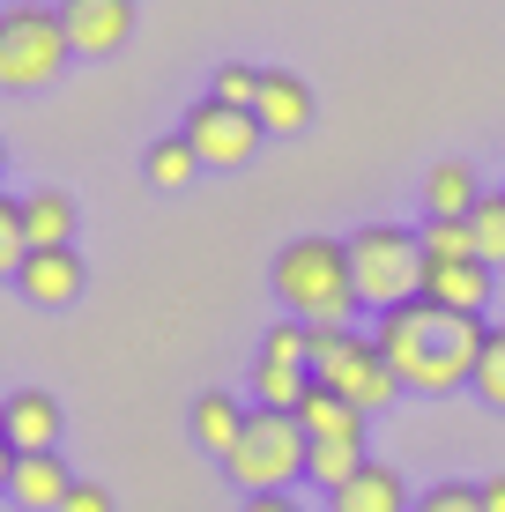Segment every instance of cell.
Wrapping results in <instances>:
<instances>
[{
  "label": "cell",
  "mask_w": 505,
  "mask_h": 512,
  "mask_svg": "<svg viewBox=\"0 0 505 512\" xmlns=\"http://www.w3.org/2000/svg\"><path fill=\"white\" fill-rule=\"evenodd\" d=\"M15 461H23V453H15L8 438H0V498H8V483H15Z\"/></svg>",
  "instance_id": "obj_31"
},
{
  "label": "cell",
  "mask_w": 505,
  "mask_h": 512,
  "mask_svg": "<svg viewBox=\"0 0 505 512\" xmlns=\"http://www.w3.org/2000/svg\"><path fill=\"white\" fill-rule=\"evenodd\" d=\"M275 297L305 327H350L357 282H350V245L342 238H290L275 253Z\"/></svg>",
  "instance_id": "obj_2"
},
{
  "label": "cell",
  "mask_w": 505,
  "mask_h": 512,
  "mask_svg": "<svg viewBox=\"0 0 505 512\" xmlns=\"http://www.w3.org/2000/svg\"><path fill=\"white\" fill-rule=\"evenodd\" d=\"M372 342H379L387 372L402 379L409 394H454V386L476 379V357H483V342H491V327H483L476 312H446V305H431V297H416V305L379 312Z\"/></svg>",
  "instance_id": "obj_1"
},
{
  "label": "cell",
  "mask_w": 505,
  "mask_h": 512,
  "mask_svg": "<svg viewBox=\"0 0 505 512\" xmlns=\"http://www.w3.org/2000/svg\"><path fill=\"white\" fill-rule=\"evenodd\" d=\"M468 231H476V260L483 268H505V193H483L476 216H468Z\"/></svg>",
  "instance_id": "obj_22"
},
{
  "label": "cell",
  "mask_w": 505,
  "mask_h": 512,
  "mask_svg": "<svg viewBox=\"0 0 505 512\" xmlns=\"http://www.w3.org/2000/svg\"><path fill=\"white\" fill-rule=\"evenodd\" d=\"M142 171H149L156 193H186V186H194V171H201V156H194V141H186V134H156L149 156H142Z\"/></svg>",
  "instance_id": "obj_19"
},
{
  "label": "cell",
  "mask_w": 505,
  "mask_h": 512,
  "mask_svg": "<svg viewBox=\"0 0 505 512\" xmlns=\"http://www.w3.org/2000/svg\"><path fill=\"white\" fill-rule=\"evenodd\" d=\"M327 512H416V505H409V483L387 461H364L350 483L327 498Z\"/></svg>",
  "instance_id": "obj_14"
},
{
  "label": "cell",
  "mask_w": 505,
  "mask_h": 512,
  "mask_svg": "<svg viewBox=\"0 0 505 512\" xmlns=\"http://www.w3.org/2000/svg\"><path fill=\"white\" fill-rule=\"evenodd\" d=\"M476 201H483V186H476V171H468L461 156H446V164H431V171H424V216H439V223H468V216H476Z\"/></svg>",
  "instance_id": "obj_17"
},
{
  "label": "cell",
  "mask_w": 505,
  "mask_h": 512,
  "mask_svg": "<svg viewBox=\"0 0 505 512\" xmlns=\"http://www.w3.org/2000/svg\"><path fill=\"white\" fill-rule=\"evenodd\" d=\"M60 512H112V490H104V483H75Z\"/></svg>",
  "instance_id": "obj_29"
},
{
  "label": "cell",
  "mask_w": 505,
  "mask_h": 512,
  "mask_svg": "<svg viewBox=\"0 0 505 512\" xmlns=\"http://www.w3.org/2000/svg\"><path fill=\"white\" fill-rule=\"evenodd\" d=\"M0 164H8V149H0Z\"/></svg>",
  "instance_id": "obj_33"
},
{
  "label": "cell",
  "mask_w": 505,
  "mask_h": 512,
  "mask_svg": "<svg viewBox=\"0 0 505 512\" xmlns=\"http://www.w3.org/2000/svg\"><path fill=\"white\" fill-rule=\"evenodd\" d=\"M364 468V431L357 438H312V461H305V483H320L327 498H335L342 483Z\"/></svg>",
  "instance_id": "obj_20"
},
{
  "label": "cell",
  "mask_w": 505,
  "mask_h": 512,
  "mask_svg": "<svg viewBox=\"0 0 505 512\" xmlns=\"http://www.w3.org/2000/svg\"><path fill=\"white\" fill-rule=\"evenodd\" d=\"M30 260V231H23V201L0 193V275H23Z\"/></svg>",
  "instance_id": "obj_25"
},
{
  "label": "cell",
  "mask_w": 505,
  "mask_h": 512,
  "mask_svg": "<svg viewBox=\"0 0 505 512\" xmlns=\"http://www.w3.org/2000/svg\"><path fill=\"white\" fill-rule=\"evenodd\" d=\"M483 512H505V475H491V483H483Z\"/></svg>",
  "instance_id": "obj_32"
},
{
  "label": "cell",
  "mask_w": 505,
  "mask_h": 512,
  "mask_svg": "<svg viewBox=\"0 0 505 512\" xmlns=\"http://www.w3.org/2000/svg\"><path fill=\"white\" fill-rule=\"evenodd\" d=\"M23 231H30V253H67L75 245V193L60 186L23 193Z\"/></svg>",
  "instance_id": "obj_16"
},
{
  "label": "cell",
  "mask_w": 505,
  "mask_h": 512,
  "mask_svg": "<svg viewBox=\"0 0 505 512\" xmlns=\"http://www.w3.org/2000/svg\"><path fill=\"white\" fill-rule=\"evenodd\" d=\"M342 245H350L357 305L394 312V305H416V297H424L431 260H424V238H416V231H402V223H364V231H350Z\"/></svg>",
  "instance_id": "obj_3"
},
{
  "label": "cell",
  "mask_w": 505,
  "mask_h": 512,
  "mask_svg": "<svg viewBox=\"0 0 505 512\" xmlns=\"http://www.w3.org/2000/svg\"><path fill=\"white\" fill-rule=\"evenodd\" d=\"M246 512H305L298 490H268V498H246Z\"/></svg>",
  "instance_id": "obj_30"
},
{
  "label": "cell",
  "mask_w": 505,
  "mask_h": 512,
  "mask_svg": "<svg viewBox=\"0 0 505 512\" xmlns=\"http://www.w3.org/2000/svg\"><path fill=\"white\" fill-rule=\"evenodd\" d=\"M0 423H8V446L15 453H60V401L45 394V386H15L8 401H0Z\"/></svg>",
  "instance_id": "obj_9"
},
{
  "label": "cell",
  "mask_w": 505,
  "mask_h": 512,
  "mask_svg": "<svg viewBox=\"0 0 505 512\" xmlns=\"http://www.w3.org/2000/svg\"><path fill=\"white\" fill-rule=\"evenodd\" d=\"M424 260H476V231L468 223H439V216H424Z\"/></svg>",
  "instance_id": "obj_26"
},
{
  "label": "cell",
  "mask_w": 505,
  "mask_h": 512,
  "mask_svg": "<svg viewBox=\"0 0 505 512\" xmlns=\"http://www.w3.org/2000/svg\"><path fill=\"white\" fill-rule=\"evenodd\" d=\"M67 490H75V475H67L60 453H23V461H15L8 498L23 505V512H60V505H67Z\"/></svg>",
  "instance_id": "obj_15"
},
{
  "label": "cell",
  "mask_w": 505,
  "mask_h": 512,
  "mask_svg": "<svg viewBox=\"0 0 505 512\" xmlns=\"http://www.w3.org/2000/svg\"><path fill=\"white\" fill-rule=\"evenodd\" d=\"M179 134L194 141L201 171H246L253 156H260V141H268L253 112H231V104H216V97H201L194 112L179 119Z\"/></svg>",
  "instance_id": "obj_7"
},
{
  "label": "cell",
  "mask_w": 505,
  "mask_h": 512,
  "mask_svg": "<svg viewBox=\"0 0 505 512\" xmlns=\"http://www.w3.org/2000/svg\"><path fill=\"white\" fill-rule=\"evenodd\" d=\"M253 119H260V134H305L312 127V82L290 75V67H268V75H260Z\"/></svg>",
  "instance_id": "obj_11"
},
{
  "label": "cell",
  "mask_w": 505,
  "mask_h": 512,
  "mask_svg": "<svg viewBox=\"0 0 505 512\" xmlns=\"http://www.w3.org/2000/svg\"><path fill=\"white\" fill-rule=\"evenodd\" d=\"M416 512H483V483H431L416 490Z\"/></svg>",
  "instance_id": "obj_28"
},
{
  "label": "cell",
  "mask_w": 505,
  "mask_h": 512,
  "mask_svg": "<svg viewBox=\"0 0 505 512\" xmlns=\"http://www.w3.org/2000/svg\"><path fill=\"white\" fill-rule=\"evenodd\" d=\"M424 297L446 305V312H476L483 320V305H491V268H483V260H431Z\"/></svg>",
  "instance_id": "obj_13"
},
{
  "label": "cell",
  "mask_w": 505,
  "mask_h": 512,
  "mask_svg": "<svg viewBox=\"0 0 505 512\" xmlns=\"http://www.w3.org/2000/svg\"><path fill=\"white\" fill-rule=\"evenodd\" d=\"M246 416H253V401H238L231 386H208V394L194 401V438H201V453L231 461L238 438H246Z\"/></svg>",
  "instance_id": "obj_12"
},
{
  "label": "cell",
  "mask_w": 505,
  "mask_h": 512,
  "mask_svg": "<svg viewBox=\"0 0 505 512\" xmlns=\"http://www.w3.org/2000/svg\"><path fill=\"white\" fill-rule=\"evenodd\" d=\"M246 386H253V409L298 416V409H305V394H312V372H305V364H268V357H260L253 372H246Z\"/></svg>",
  "instance_id": "obj_18"
},
{
  "label": "cell",
  "mask_w": 505,
  "mask_h": 512,
  "mask_svg": "<svg viewBox=\"0 0 505 512\" xmlns=\"http://www.w3.org/2000/svg\"><path fill=\"white\" fill-rule=\"evenodd\" d=\"M260 357H268V364H305V372H312V327L305 320H275L268 342H260Z\"/></svg>",
  "instance_id": "obj_27"
},
{
  "label": "cell",
  "mask_w": 505,
  "mask_h": 512,
  "mask_svg": "<svg viewBox=\"0 0 505 512\" xmlns=\"http://www.w3.org/2000/svg\"><path fill=\"white\" fill-rule=\"evenodd\" d=\"M260 75H268V67H238V60H223L216 75H208V97L231 104V112H253V104H260Z\"/></svg>",
  "instance_id": "obj_23"
},
{
  "label": "cell",
  "mask_w": 505,
  "mask_h": 512,
  "mask_svg": "<svg viewBox=\"0 0 505 512\" xmlns=\"http://www.w3.org/2000/svg\"><path fill=\"white\" fill-rule=\"evenodd\" d=\"M82 282H90V275H82V253L67 245V253H30L23 275H15V290H23L38 312H67L82 297Z\"/></svg>",
  "instance_id": "obj_10"
},
{
  "label": "cell",
  "mask_w": 505,
  "mask_h": 512,
  "mask_svg": "<svg viewBox=\"0 0 505 512\" xmlns=\"http://www.w3.org/2000/svg\"><path fill=\"white\" fill-rule=\"evenodd\" d=\"M60 23L82 60H112L134 38V0H60Z\"/></svg>",
  "instance_id": "obj_8"
},
{
  "label": "cell",
  "mask_w": 505,
  "mask_h": 512,
  "mask_svg": "<svg viewBox=\"0 0 505 512\" xmlns=\"http://www.w3.org/2000/svg\"><path fill=\"white\" fill-rule=\"evenodd\" d=\"M298 423H305V438H357V431H364V416H357L342 394H327V386H312V394H305Z\"/></svg>",
  "instance_id": "obj_21"
},
{
  "label": "cell",
  "mask_w": 505,
  "mask_h": 512,
  "mask_svg": "<svg viewBox=\"0 0 505 512\" xmlns=\"http://www.w3.org/2000/svg\"><path fill=\"white\" fill-rule=\"evenodd\" d=\"M312 461V438L298 416H275V409H253L246 416V438H238V453L223 461L238 490H253V498H268V490H290Z\"/></svg>",
  "instance_id": "obj_6"
},
{
  "label": "cell",
  "mask_w": 505,
  "mask_h": 512,
  "mask_svg": "<svg viewBox=\"0 0 505 512\" xmlns=\"http://www.w3.org/2000/svg\"><path fill=\"white\" fill-rule=\"evenodd\" d=\"M312 386L342 394L357 416H379V409L402 401V379L387 372L379 342H372V334H357V327H312Z\"/></svg>",
  "instance_id": "obj_5"
},
{
  "label": "cell",
  "mask_w": 505,
  "mask_h": 512,
  "mask_svg": "<svg viewBox=\"0 0 505 512\" xmlns=\"http://www.w3.org/2000/svg\"><path fill=\"white\" fill-rule=\"evenodd\" d=\"M476 401L483 409H498L505 416V327H491V342H483V357H476Z\"/></svg>",
  "instance_id": "obj_24"
},
{
  "label": "cell",
  "mask_w": 505,
  "mask_h": 512,
  "mask_svg": "<svg viewBox=\"0 0 505 512\" xmlns=\"http://www.w3.org/2000/svg\"><path fill=\"white\" fill-rule=\"evenodd\" d=\"M75 45H67L60 0H8L0 8V90H45L67 75Z\"/></svg>",
  "instance_id": "obj_4"
}]
</instances>
